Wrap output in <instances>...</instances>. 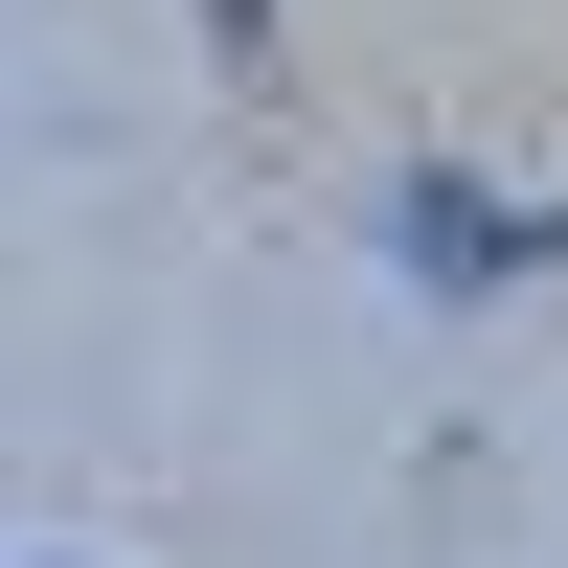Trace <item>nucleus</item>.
Segmentation results:
<instances>
[{
  "instance_id": "1",
  "label": "nucleus",
  "mask_w": 568,
  "mask_h": 568,
  "mask_svg": "<svg viewBox=\"0 0 568 568\" xmlns=\"http://www.w3.org/2000/svg\"><path fill=\"white\" fill-rule=\"evenodd\" d=\"M409 273H433V296H478V273H524V227H500L478 182H409Z\"/></svg>"
}]
</instances>
